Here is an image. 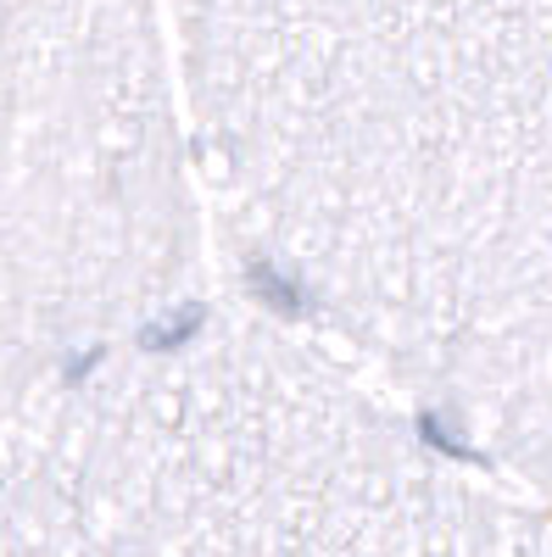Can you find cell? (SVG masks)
<instances>
[{"instance_id":"7a4b0ae2","label":"cell","mask_w":552,"mask_h":557,"mask_svg":"<svg viewBox=\"0 0 552 557\" xmlns=\"http://www.w3.org/2000/svg\"><path fill=\"white\" fill-rule=\"evenodd\" d=\"M0 557H552V502L302 323L223 307L0 430Z\"/></svg>"},{"instance_id":"6da1fadb","label":"cell","mask_w":552,"mask_h":557,"mask_svg":"<svg viewBox=\"0 0 552 557\" xmlns=\"http://www.w3.org/2000/svg\"><path fill=\"white\" fill-rule=\"evenodd\" d=\"M273 312L552 502V0H162Z\"/></svg>"},{"instance_id":"3957f363","label":"cell","mask_w":552,"mask_h":557,"mask_svg":"<svg viewBox=\"0 0 552 557\" xmlns=\"http://www.w3.org/2000/svg\"><path fill=\"white\" fill-rule=\"evenodd\" d=\"M201 228L162 0H0V430L173 318Z\"/></svg>"}]
</instances>
